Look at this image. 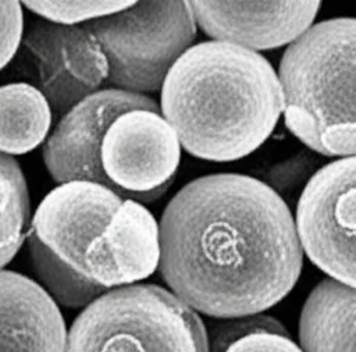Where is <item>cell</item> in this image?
<instances>
[{"label": "cell", "mask_w": 356, "mask_h": 352, "mask_svg": "<svg viewBox=\"0 0 356 352\" xmlns=\"http://www.w3.org/2000/svg\"><path fill=\"white\" fill-rule=\"evenodd\" d=\"M163 280L211 317L263 312L295 287L303 249L285 200L243 174H211L182 186L159 224Z\"/></svg>", "instance_id": "6da1fadb"}, {"label": "cell", "mask_w": 356, "mask_h": 352, "mask_svg": "<svg viewBox=\"0 0 356 352\" xmlns=\"http://www.w3.org/2000/svg\"><path fill=\"white\" fill-rule=\"evenodd\" d=\"M28 252L43 289L65 307H86L107 291L157 269L159 224L139 202L89 181L51 189L28 228Z\"/></svg>", "instance_id": "7a4b0ae2"}, {"label": "cell", "mask_w": 356, "mask_h": 352, "mask_svg": "<svg viewBox=\"0 0 356 352\" xmlns=\"http://www.w3.org/2000/svg\"><path fill=\"white\" fill-rule=\"evenodd\" d=\"M160 111L188 153L234 161L270 136L282 111V93L263 56L209 40L191 46L170 68Z\"/></svg>", "instance_id": "3957f363"}, {"label": "cell", "mask_w": 356, "mask_h": 352, "mask_svg": "<svg viewBox=\"0 0 356 352\" xmlns=\"http://www.w3.org/2000/svg\"><path fill=\"white\" fill-rule=\"evenodd\" d=\"M181 143L149 96L97 90L57 122L43 161L58 184L89 181L139 203L159 199L172 184Z\"/></svg>", "instance_id": "277c9868"}, {"label": "cell", "mask_w": 356, "mask_h": 352, "mask_svg": "<svg viewBox=\"0 0 356 352\" xmlns=\"http://www.w3.org/2000/svg\"><path fill=\"white\" fill-rule=\"evenodd\" d=\"M288 129L324 156L356 154V18L310 26L280 61Z\"/></svg>", "instance_id": "5b68a950"}, {"label": "cell", "mask_w": 356, "mask_h": 352, "mask_svg": "<svg viewBox=\"0 0 356 352\" xmlns=\"http://www.w3.org/2000/svg\"><path fill=\"white\" fill-rule=\"evenodd\" d=\"M64 352H209L196 312L154 284L107 291L74 320Z\"/></svg>", "instance_id": "8992f818"}, {"label": "cell", "mask_w": 356, "mask_h": 352, "mask_svg": "<svg viewBox=\"0 0 356 352\" xmlns=\"http://www.w3.org/2000/svg\"><path fill=\"white\" fill-rule=\"evenodd\" d=\"M85 25L106 57V82L140 95L163 86L170 68L196 35L189 1H134Z\"/></svg>", "instance_id": "52a82bcc"}, {"label": "cell", "mask_w": 356, "mask_h": 352, "mask_svg": "<svg viewBox=\"0 0 356 352\" xmlns=\"http://www.w3.org/2000/svg\"><path fill=\"white\" fill-rule=\"evenodd\" d=\"M8 77L35 86L63 117L107 81L106 57L86 25L33 21L24 32Z\"/></svg>", "instance_id": "ba28073f"}, {"label": "cell", "mask_w": 356, "mask_h": 352, "mask_svg": "<svg viewBox=\"0 0 356 352\" xmlns=\"http://www.w3.org/2000/svg\"><path fill=\"white\" fill-rule=\"evenodd\" d=\"M295 224L310 262L356 288V154L313 174L298 200Z\"/></svg>", "instance_id": "9c48e42d"}, {"label": "cell", "mask_w": 356, "mask_h": 352, "mask_svg": "<svg viewBox=\"0 0 356 352\" xmlns=\"http://www.w3.org/2000/svg\"><path fill=\"white\" fill-rule=\"evenodd\" d=\"M320 1H189L196 24L214 40L248 50L291 45L313 24Z\"/></svg>", "instance_id": "30bf717a"}, {"label": "cell", "mask_w": 356, "mask_h": 352, "mask_svg": "<svg viewBox=\"0 0 356 352\" xmlns=\"http://www.w3.org/2000/svg\"><path fill=\"white\" fill-rule=\"evenodd\" d=\"M65 323L36 281L0 270V352H64Z\"/></svg>", "instance_id": "8fae6325"}, {"label": "cell", "mask_w": 356, "mask_h": 352, "mask_svg": "<svg viewBox=\"0 0 356 352\" xmlns=\"http://www.w3.org/2000/svg\"><path fill=\"white\" fill-rule=\"evenodd\" d=\"M299 338L303 352H356V288L318 282L303 305Z\"/></svg>", "instance_id": "7c38bea8"}, {"label": "cell", "mask_w": 356, "mask_h": 352, "mask_svg": "<svg viewBox=\"0 0 356 352\" xmlns=\"http://www.w3.org/2000/svg\"><path fill=\"white\" fill-rule=\"evenodd\" d=\"M51 109L46 97L26 82L0 86V153L24 154L49 134Z\"/></svg>", "instance_id": "4fadbf2b"}, {"label": "cell", "mask_w": 356, "mask_h": 352, "mask_svg": "<svg viewBox=\"0 0 356 352\" xmlns=\"http://www.w3.org/2000/svg\"><path fill=\"white\" fill-rule=\"evenodd\" d=\"M29 196L19 164L0 153V270L19 250L28 234Z\"/></svg>", "instance_id": "5bb4252c"}, {"label": "cell", "mask_w": 356, "mask_h": 352, "mask_svg": "<svg viewBox=\"0 0 356 352\" xmlns=\"http://www.w3.org/2000/svg\"><path fill=\"white\" fill-rule=\"evenodd\" d=\"M21 4L44 18V21L76 25L122 11L134 1H24Z\"/></svg>", "instance_id": "9a60e30c"}, {"label": "cell", "mask_w": 356, "mask_h": 352, "mask_svg": "<svg viewBox=\"0 0 356 352\" xmlns=\"http://www.w3.org/2000/svg\"><path fill=\"white\" fill-rule=\"evenodd\" d=\"M24 32L21 3L0 1V71L11 63Z\"/></svg>", "instance_id": "2e32d148"}, {"label": "cell", "mask_w": 356, "mask_h": 352, "mask_svg": "<svg viewBox=\"0 0 356 352\" xmlns=\"http://www.w3.org/2000/svg\"><path fill=\"white\" fill-rule=\"evenodd\" d=\"M225 352H303L289 338L274 331H253L234 341Z\"/></svg>", "instance_id": "e0dca14e"}]
</instances>
